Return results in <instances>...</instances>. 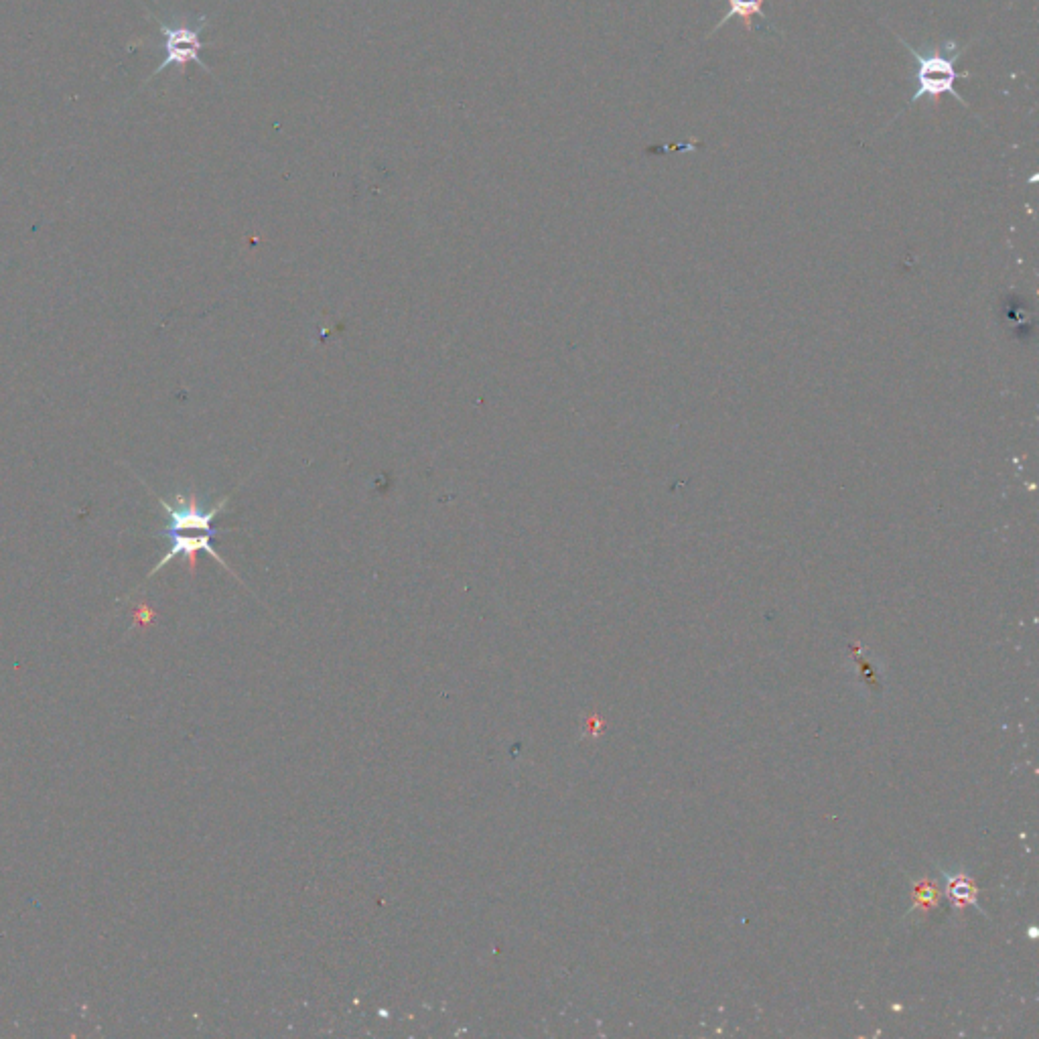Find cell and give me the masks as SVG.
Returning a JSON list of instances; mask_svg holds the SVG:
<instances>
[{"label":"cell","mask_w":1039,"mask_h":1039,"mask_svg":"<svg viewBox=\"0 0 1039 1039\" xmlns=\"http://www.w3.org/2000/svg\"><path fill=\"white\" fill-rule=\"evenodd\" d=\"M155 23L159 25V31L163 35V49H165V59L161 61V65L155 69L153 76L149 80H153L155 76L163 74L165 69L169 67H177L181 74H185V67L187 63H195L199 65L203 72L212 74V67L207 65L203 59H201V51L207 47L205 41H201V33L207 29V25H210V19L207 17H197V19H181L173 25L161 21L157 15H153Z\"/></svg>","instance_id":"obj_1"},{"label":"cell","mask_w":1039,"mask_h":1039,"mask_svg":"<svg viewBox=\"0 0 1039 1039\" xmlns=\"http://www.w3.org/2000/svg\"><path fill=\"white\" fill-rule=\"evenodd\" d=\"M897 39L902 41V45L908 49V53L916 59L918 63V74H916V82H918V90L914 92L912 100L908 102V108L918 104L920 100L928 98L932 102H936L940 96L948 94L952 96L954 100H958L962 106H966L964 98L960 96V92L956 90V82L958 78H966L971 74H960L956 72V61L958 57L962 55V51H958L954 57H944L942 53H920L914 45H910L906 39H902L897 35Z\"/></svg>","instance_id":"obj_2"},{"label":"cell","mask_w":1039,"mask_h":1039,"mask_svg":"<svg viewBox=\"0 0 1039 1039\" xmlns=\"http://www.w3.org/2000/svg\"><path fill=\"white\" fill-rule=\"evenodd\" d=\"M942 877L946 879V895L950 897V902L954 904V908H964V906H971L979 912L981 906L977 902V889L973 887L971 879H968V875L964 871H946V869H940Z\"/></svg>","instance_id":"obj_3"},{"label":"cell","mask_w":1039,"mask_h":1039,"mask_svg":"<svg viewBox=\"0 0 1039 1039\" xmlns=\"http://www.w3.org/2000/svg\"><path fill=\"white\" fill-rule=\"evenodd\" d=\"M727 3H729V9H727L725 17L715 25V29L711 31V35L717 33V31H719V29H721L729 19H733V17L741 19L743 25L747 27V31H751V29H753V17L764 13V3H766V0H727Z\"/></svg>","instance_id":"obj_4"},{"label":"cell","mask_w":1039,"mask_h":1039,"mask_svg":"<svg viewBox=\"0 0 1039 1039\" xmlns=\"http://www.w3.org/2000/svg\"><path fill=\"white\" fill-rule=\"evenodd\" d=\"M936 897H938V889L930 883H920L914 891V906L908 914H912L916 908H930L936 904Z\"/></svg>","instance_id":"obj_5"}]
</instances>
